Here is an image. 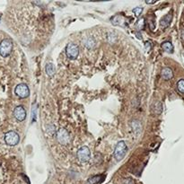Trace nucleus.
Returning a JSON list of instances; mask_svg holds the SVG:
<instances>
[{"label":"nucleus","mask_w":184,"mask_h":184,"mask_svg":"<svg viewBox=\"0 0 184 184\" xmlns=\"http://www.w3.org/2000/svg\"><path fill=\"white\" fill-rule=\"evenodd\" d=\"M124 184H135V182H134V180H133L132 179L129 178V179H126V180H125Z\"/></svg>","instance_id":"412c9836"},{"label":"nucleus","mask_w":184,"mask_h":184,"mask_svg":"<svg viewBox=\"0 0 184 184\" xmlns=\"http://www.w3.org/2000/svg\"><path fill=\"white\" fill-rule=\"evenodd\" d=\"M0 18H1V15H0Z\"/></svg>","instance_id":"b1692460"},{"label":"nucleus","mask_w":184,"mask_h":184,"mask_svg":"<svg viewBox=\"0 0 184 184\" xmlns=\"http://www.w3.org/2000/svg\"><path fill=\"white\" fill-rule=\"evenodd\" d=\"M46 72H47V74H48L49 76H54V74H55V72H56L54 65L51 64V63L47 64V66H46Z\"/></svg>","instance_id":"dca6fc26"},{"label":"nucleus","mask_w":184,"mask_h":184,"mask_svg":"<svg viewBox=\"0 0 184 184\" xmlns=\"http://www.w3.org/2000/svg\"><path fill=\"white\" fill-rule=\"evenodd\" d=\"M128 151V146L125 144L124 141H119L115 147L114 150V157L116 158L117 161H120L121 159H123L124 156L127 154Z\"/></svg>","instance_id":"f257e3e1"},{"label":"nucleus","mask_w":184,"mask_h":184,"mask_svg":"<svg viewBox=\"0 0 184 184\" xmlns=\"http://www.w3.org/2000/svg\"><path fill=\"white\" fill-rule=\"evenodd\" d=\"M84 46L86 48L92 49L93 47H95V41L93 38H92V37H88V38H86L84 41Z\"/></svg>","instance_id":"f8f14e48"},{"label":"nucleus","mask_w":184,"mask_h":184,"mask_svg":"<svg viewBox=\"0 0 184 184\" xmlns=\"http://www.w3.org/2000/svg\"><path fill=\"white\" fill-rule=\"evenodd\" d=\"M162 48H163L164 50H165V51H167L169 53H172V50H173V46H172V44L170 41H164L162 44Z\"/></svg>","instance_id":"2eb2a0df"},{"label":"nucleus","mask_w":184,"mask_h":184,"mask_svg":"<svg viewBox=\"0 0 184 184\" xmlns=\"http://www.w3.org/2000/svg\"><path fill=\"white\" fill-rule=\"evenodd\" d=\"M161 76L164 80H170L173 76V73H172V70L170 68H165L162 70Z\"/></svg>","instance_id":"9d476101"},{"label":"nucleus","mask_w":184,"mask_h":184,"mask_svg":"<svg viewBox=\"0 0 184 184\" xmlns=\"http://www.w3.org/2000/svg\"><path fill=\"white\" fill-rule=\"evenodd\" d=\"M177 88L180 93L184 94V79H180L177 83Z\"/></svg>","instance_id":"f3484780"},{"label":"nucleus","mask_w":184,"mask_h":184,"mask_svg":"<svg viewBox=\"0 0 184 184\" xmlns=\"http://www.w3.org/2000/svg\"><path fill=\"white\" fill-rule=\"evenodd\" d=\"M15 95L20 98H27L30 95V90L25 84H20L15 87Z\"/></svg>","instance_id":"423d86ee"},{"label":"nucleus","mask_w":184,"mask_h":184,"mask_svg":"<svg viewBox=\"0 0 184 184\" xmlns=\"http://www.w3.org/2000/svg\"><path fill=\"white\" fill-rule=\"evenodd\" d=\"M132 11H133V13H134L137 16H139V15H141V13L143 12V8H142V7H136V8H134Z\"/></svg>","instance_id":"6ab92c4d"},{"label":"nucleus","mask_w":184,"mask_h":184,"mask_svg":"<svg viewBox=\"0 0 184 184\" xmlns=\"http://www.w3.org/2000/svg\"><path fill=\"white\" fill-rule=\"evenodd\" d=\"M137 27L138 30H144V28H145V19L144 18H141L138 20Z\"/></svg>","instance_id":"a211bd4d"},{"label":"nucleus","mask_w":184,"mask_h":184,"mask_svg":"<svg viewBox=\"0 0 184 184\" xmlns=\"http://www.w3.org/2000/svg\"><path fill=\"white\" fill-rule=\"evenodd\" d=\"M125 23H126V20H125L124 16H122V15H116L112 19V24H114V25L124 26Z\"/></svg>","instance_id":"9b49d317"},{"label":"nucleus","mask_w":184,"mask_h":184,"mask_svg":"<svg viewBox=\"0 0 184 184\" xmlns=\"http://www.w3.org/2000/svg\"><path fill=\"white\" fill-rule=\"evenodd\" d=\"M162 110H163V106L161 104V103L159 102H156L154 103V105H153V111H154L155 114L158 115L162 112Z\"/></svg>","instance_id":"ddd939ff"},{"label":"nucleus","mask_w":184,"mask_h":184,"mask_svg":"<svg viewBox=\"0 0 184 184\" xmlns=\"http://www.w3.org/2000/svg\"><path fill=\"white\" fill-rule=\"evenodd\" d=\"M90 156H91V153H90V150L87 146L80 147L77 152V157H78L79 161L82 163L88 162L90 159Z\"/></svg>","instance_id":"39448f33"},{"label":"nucleus","mask_w":184,"mask_h":184,"mask_svg":"<svg viewBox=\"0 0 184 184\" xmlns=\"http://www.w3.org/2000/svg\"><path fill=\"white\" fill-rule=\"evenodd\" d=\"M14 116L18 121H23L26 118V111L23 106H17L14 111Z\"/></svg>","instance_id":"6e6552de"},{"label":"nucleus","mask_w":184,"mask_h":184,"mask_svg":"<svg viewBox=\"0 0 184 184\" xmlns=\"http://www.w3.org/2000/svg\"><path fill=\"white\" fill-rule=\"evenodd\" d=\"M145 48L146 51H150V50L152 49V43L149 42V41H146V42L145 43Z\"/></svg>","instance_id":"aec40b11"},{"label":"nucleus","mask_w":184,"mask_h":184,"mask_svg":"<svg viewBox=\"0 0 184 184\" xmlns=\"http://www.w3.org/2000/svg\"><path fill=\"white\" fill-rule=\"evenodd\" d=\"M104 179V176L103 175H96V176H94L89 179V182L91 184H97L99 182H101Z\"/></svg>","instance_id":"4468645a"},{"label":"nucleus","mask_w":184,"mask_h":184,"mask_svg":"<svg viewBox=\"0 0 184 184\" xmlns=\"http://www.w3.org/2000/svg\"><path fill=\"white\" fill-rule=\"evenodd\" d=\"M136 35H137V37L138 39H141V37H140V34H139L138 33H136Z\"/></svg>","instance_id":"5701e85b"},{"label":"nucleus","mask_w":184,"mask_h":184,"mask_svg":"<svg viewBox=\"0 0 184 184\" xmlns=\"http://www.w3.org/2000/svg\"><path fill=\"white\" fill-rule=\"evenodd\" d=\"M156 3V1H146V4H155Z\"/></svg>","instance_id":"4be33fe9"},{"label":"nucleus","mask_w":184,"mask_h":184,"mask_svg":"<svg viewBox=\"0 0 184 184\" xmlns=\"http://www.w3.org/2000/svg\"><path fill=\"white\" fill-rule=\"evenodd\" d=\"M172 13H170V14L166 15L165 16H164V17L161 19V21H160V25H161V27H162V28H167V27L170 25V23H171V22H172Z\"/></svg>","instance_id":"1a4fd4ad"},{"label":"nucleus","mask_w":184,"mask_h":184,"mask_svg":"<svg viewBox=\"0 0 184 184\" xmlns=\"http://www.w3.org/2000/svg\"><path fill=\"white\" fill-rule=\"evenodd\" d=\"M66 54L68 58L76 59L79 54V49L77 45H76L75 43H68L66 48Z\"/></svg>","instance_id":"20e7f679"},{"label":"nucleus","mask_w":184,"mask_h":184,"mask_svg":"<svg viewBox=\"0 0 184 184\" xmlns=\"http://www.w3.org/2000/svg\"><path fill=\"white\" fill-rule=\"evenodd\" d=\"M13 49V43L10 40L5 39L0 42V56L3 57H8Z\"/></svg>","instance_id":"f03ea898"},{"label":"nucleus","mask_w":184,"mask_h":184,"mask_svg":"<svg viewBox=\"0 0 184 184\" xmlns=\"http://www.w3.org/2000/svg\"><path fill=\"white\" fill-rule=\"evenodd\" d=\"M5 141L8 145L14 146L19 142V135L15 131H8L5 135Z\"/></svg>","instance_id":"7ed1b4c3"},{"label":"nucleus","mask_w":184,"mask_h":184,"mask_svg":"<svg viewBox=\"0 0 184 184\" xmlns=\"http://www.w3.org/2000/svg\"><path fill=\"white\" fill-rule=\"evenodd\" d=\"M57 138L60 144L67 145L69 142V134L66 129H59L57 132Z\"/></svg>","instance_id":"0eeeda50"}]
</instances>
